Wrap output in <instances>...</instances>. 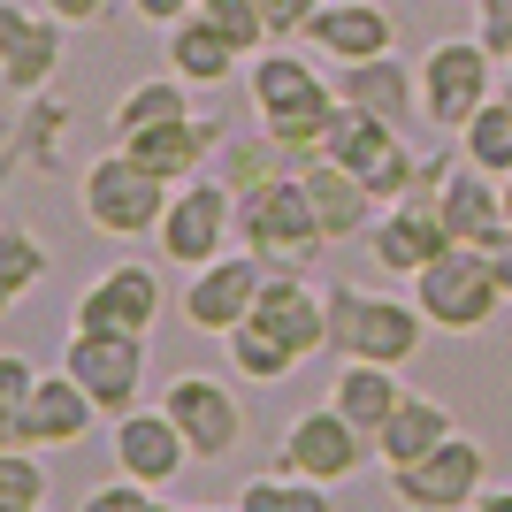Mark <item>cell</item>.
Returning a JSON list of instances; mask_svg holds the SVG:
<instances>
[{
  "mask_svg": "<svg viewBox=\"0 0 512 512\" xmlns=\"http://www.w3.org/2000/svg\"><path fill=\"white\" fill-rule=\"evenodd\" d=\"M245 92H253L260 130H268L283 153H321V138H329V123H337V107H344V92L329 85V77H321L306 54H291V46L253 54Z\"/></svg>",
  "mask_w": 512,
  "mask_h": 512,
  "instance_id": "cell-1",
  "label": "cell"
},
{
  "mask_svg": "<svg viewBox=\"0 0 512 512\" xmlns=\"http://www.w3.org/2000/svg\"><path fill=\"white\" fill-rule=\"evenodd\" d=\"M237 245L260 253L268 268H314L329 230H321L314 199H306V176H268L253 192H237Z\"/></svg>",
  "mask_w": 512,
  "mask_h": 512,
  "instance_id": "cell-2",
  "label": "cell"
},
{
  "mask_svg": "<svg viewBox=\"0 0 512 512\" xmlns=\"http://www.w3.org/2000/svg\"><path fill=\"white\" fill-rule=\"evenodd\" d=\"M428 344V314L413 299H375L337 283L329 291V352L337 360H375V367H406Z\"/></svg>",
  "mask_w": 512,
  "mask_h": 512,
  "instance_id": "cell-3",
  "label": "cell"
},
{
  "mask_svg": "<svg viewBox=\"0 0 512 512\" xmlns=\"http://www.w3.org/2000/svg\"><path fill=\"white\" fill-rule=\"evenodd\" d=\"M321 161H337V169H352L367 184V192L383 199V207H398V199H413V184H421V161H413L406 130L383 123V115H367V107L344 100L337 123H329V138H321Z\"/></svg>",
  "mask_w": 512,
  "mask_h": 512,
  "instance_id": "cell-4",
  "label": "cell"
},
{
  "mask_svg": "<svg viewBox=\"0 0 512 512\" xmlns=\"http://www.w3.org/2000/svg\"><path fill=\"white\" fill-rule=\"evenodd\" d=\"M413 306L428 314V329L467 337V329H482V321L505 306V276H497V260L482 253V245H444V253L413 276Z\"/></svg>",
  "mask_w": 512,
  "mask_h": 512,
  "instance_id": "cell-5",
  "label": "cell"
},
{
  "mask_svg": "<svg viewBox=\"0 0 512 512\" xmlns=\"http://www.w3.org/2000/svg\"><path fill=\"white\" fill-rule=\"evenodd\" d=\"M169 199H176V184H161L153 169H138L123 146L100 153V161L77 176V207H85V222L107 230V237H153L161 214H169Z\"/></svg>",
  "mask_w": 512,
  "mask_h": 512,
  "instance_id": "cell-6",
  "label": "cell"
},
{
  "mask_svg": "<svg viewBox=\"0 0 512 512\" xmlns=\"http://www.w3.org/2000/svg\"><path fill=\"white\" fill-rule=\"evenodd\" d=\"M497 100V54L482 39H436L421 54V115L436 130H467Z\"/></svg>",
  "mask_w": 512,
  "mask_h": 512,
  "instance_id": "cell-7",
  "label": "cell"
},
{
  "mask_svg": "<svg viewBox=\"0 0 512 512\" xmlns=\"http://www.w3.org/2000/svg\"><path fill=\"white\" fill-rule=\"evenodd\" d=\"M161 260L169 268H207V260L230 253L237 237V192L222 184V176H192V184H176L169 214H161Z\"/></svg>",
  "mask_w": 512,
  "mask_h": 512,
  "instance_id": "cell-8",
  "label": "cell"
},
{
  "mask_svg": "<svg viewBox=\"0 0 512 512\" xmlns=\"http://www.w3.org/2000/svg\"><path fill=\"white\" fill-rule=\"evenodd\" d=\"M490 482V451L474 436H444V444L413 459V467H390V497L406 512H467Z\"/></svg>",
  "mask_w": 512,
  "mask_h": 512,
  "instance_id": "cell-9",
  "label": "cell"
},
{
  "mask_svg": "<svg viewBox=\"0 0 512 512\" xmlns=\"http://www.w3.org/2000/svg\"><path fill=\"white\" fill-rule=\"evenodd\" d=\"M436 214H444L451 245H482V253H512V222H505V176L474 169V161H444L436 169Z\"/></svg>",
  "mask_w": 512,
  "mask_h": 512,
  "instance_id": "cell-10",
  "label": "cell"
},
{
  "mask_svg": "<svg viewBox=\"0 0 512 512\" xmlns=\"http://www.w3.org/2000/svg\"><path fill=\"white\" fill-rule=\"evenodd\" d=\"M161 276L153 268H138V260H115V268H100V276L77 291V329H92V337H153V321H161Z\"/></svg>",
  "mask_w": 512,
  "mask_h": 512,
  "instance_id": "cell-11",
  "label": "cell"
},
{
  "mask_svg": "<svg viewBox=\"0 0 512 512\" xmlns=\"http://www.w3.org/2000/svg\"><path fill=\"white\" fill-rule=\"evenodd\" d=\"M276 276L260 253H222V260H207V268H192V283H184V321L192 329H207V337H230L237 321H253V306H260V283Z\"/></svg>",
  "mask_w": 512,
  "mask_h": 512,
  "instance_id": "cell-12",
  "label": "cell"
},
{
  "mask_svg": "<svg viewBox=\"0 0 512 512\" xmlns=\"http://www.w3.org/2000/svg\"><path fill=\"white\" fill-rule=\"evenodd\" d=\"M367 451H375V444H367L337 406H314V413H299V421L283 428V459H276V467L283 474H306V482H321V490H337V482L360 474Z\"/></svg>",
  "mask_w": 512,
  "mask_h": 512,
  "instance_id": "cell-13",
  "label": "cell"
},
{
  "mask_svg": "<svg viewBox=\"0 0 512 512\" xmlns=\"http://www.w3.org/2000/svg\"><path fill=\"white\" fill-rule=\"evenodd\" d=\"M92 421H100L92 390L77 383L69 367H54V375H39L31 406H23L16 421H0V444H16V451H62V444H77V436H92Z\"/></svg>",
  "mask_w": 512,
  "mask_h": 512,
  "instance_id": "cell-14",
  "label": "cell"
},
{
  "mask_svg": "<svg viewBox=\"0 0 512 512\" xmlns=\"http://www.w3.org/2000/svg\"><path fill=\"white\" fill-rule=\"evenodd\" d=\"M161 413L184 428L192 459H230V451L245 444V406H237V390L214 383V375H176V383L161 390Z\"/></svg>",
  "mask_w": 512,
  "mask_h": 512,
  "instance_id": "cell-15",
  "label": "cell"
},
{
  "mask_svg": "<svg viewBox=\"0 0 512 512\" xmlns=\"http://www.w3.org/2000/svg\"><path fill=\"white\" fill-rule=\"evenodd\" d=\"M62 367L92 390L100 413H138V390H146V337H92V329H77V337L62 344Z\"/></svg>",
  "mask_w": 512,
  "mask_h": 512,
  "instance_id": "cell-16",
  "label": "cell"
},
{
  "mask_svg": "<svg viewBox=\"0 0 512 512\" xmlns=\"http://www.w3.org/2000/svg\"><path fill=\"white\" fill-rule=\"evenodd\" d=\"M54 69H62V16H31L23 0L0 8V92L8 100H39L54 85Z\"/></svg>",
  "mask_w": 512,
  "mask_h": 512,
  "instance_id": "cell-17",
  "label": "cell"
},
{
  "mask_svg": "<svg viewBox=\"0 0 512 512\" xmlns=\"http://www.w3.org/2000/svg\"><path fill=\"white\" fill-rule=\"evenodd\" d=\"M222 146H230L222 107H214V115H184V123H161V130H138V138H123V153L138 161V169H153L161 184H192V176L207 169Z\"/></svg>",
  "mask_w": 512,
  "mask_h": 512,
  "instance_id": "cell-18",
  "label": "cell"
},
{
  "mask_svg": "<svg viewBox=\"0 0 512 512\" xmlns=\"http://www.w3.org/2000/svg\"><path fill=\"white\" fill-rule=\"evenodd\" d=\"M306 46L329 54V62H375V54H398V23H390L383 0H321L314 23H306Z\"/></svg>",
  "mask_w": 512,
  "mask_h": 512,
  "instance_id": "cell-19",
  "label": "cell"
},
{
  "mask_svg": "<svg viewBox=\"0 0 512 512\" xmlns=\"http://www.w3.org/2000/svg\"><path fill=\"white\" fill-rule=\"evenodd\" d=\"M115 467L130 482H153V490H169L176 474L192 467V444H184V428L169 421L161 406H138V413H115Z\"/></svg>",
  "mask_w": 512,
  "mask_h": 512,
  "instance_id": "cell-20",
  "label": "cell"
},
{
  "mask_svg": "<svg viewBox=\"0 0 512 512\" xmlns=\"http://www.w3.org/2000/svg\"><path fill=\"white\" fill-rule=\"evenodd\" d=\"M367 245H375V260H383L390 276H421L428 260L451 245V230H444V214H436V199H398V207L375 214Z\"/></svg>",
  "mask_w": 512,
  "mask_h": 512,
  "instance_id": "cell-21",
  "label": "cell"
},
{
  "mask_svg": "<svg viewBox=\"0 0 512 512\" xmlns=\"http://www.w3.org/2000/svg\"><path fill=\"white\" fill-rule=\"evenodd\" d=\"M337 92L367 115H383V123L406 130L421 115V69H406L398 54H375V62H344L337 69Z\"/></svg>",
  "mask_w": 512,
  "mask_h": 512,
  "instance_id": "cell-22",
  "label": "cell"
},
{
  "mask_svg": "<svg viewBox=\"0 0 512 512\" xmlns=\"http://www.w3.org/2000/svg\"><path fill=\"white\" fill-rule=\"evenodd\" d=\"M306 199H314V214H321V230H329V245H344V237H367L375 230V214H383V199L367 192L352 169H337V161H306Z\"/></svg>",
  "mask_w": 512,
  "mask_h": 512,
  "instance_id": "cell-23",
  "label": "cell"
},
{
  "mask_svg": "<svg viewBox=\"0 0 512 512\" xmlns=\"http://www.w3.org/2000/svg\"><path fill=\"white\" fill-rule=\"evenodd\" d=\"M398 398H406L398 367H375V360H344V367H337V383H329V406H337L344 421L360 428L367 444L383 436V421L398 413Z\"/></svg>",
  "mask_w": 512,
  "mask_h": 512,
  "instance_id": "cell-24",
  "label": "cell"
},
{
  "mask_svg": "<svg viewBox=\"0 0 512 512\" xmlns=\"http://www.w3.org/2000/svg\"><path fill=\"white\" fill-rule=\"evenodd\" d=\"M444 436H459V428H451V413H444V398L406 390V398H398V413L383 421V436H375V459H390V467H413V459H428Z\"/></svg>",
  "mask_w": 512,
  "mask_h": 512,
  "instance_id": "cell-25",
  "label": "cell"
},
{
  "mask_svg": "<svg viewBox=\"0 0 512 512\" xmlns=\"http://www.w3.org/2000/svg\"><path fill=\"white\" fill-rule=\"evenodd\" d=\"M184 115H199L192 107V85H184V77H146V85H130L123 100H115V146H123V138H138V130H161V123H184Z\"/></svg>",
  "mask_w": 512,
  "mask_h": 512,
  "instance_id": "cell-26",
  "label": "cell"
},
{
  "mask_svg": "<svg viewBox=\"0 0 512 512\" xmlns=\"http://www.w3.org/2000/svg\"><path fill=\"white\" fill-rule=\"evenodd\" d=\"M237 62H245V54H237L222 31H207L199 16H184V23L169 31V69L184 77V85H230Z\"/></svg>",
  "mask_w": 512,
  "mask_h": 512,
  "instance_id": "cell-27",
  "label": "cell"
},
{
  "mask_svg": "<svg viewBox=\"0 0 512 512\" xmlns=\"http://www.w3.org/2000/svg\"><path fill=\"white\" fill-rule=\"evenodd\" d=\"M459 153H467L474 169H490V176H512V100H505V92L459 130Z\"/></svg>",
  "mask_w": 512,
  "mask_h": 512,
  "instance_id": "cell-28",
  "label": "cell"
},
{
  "mask_svg": "<svg viewBox=\"0 0 512 512\" xmlns=\"http://www.w3.org/2000/svg\"><path fill=\"white\" fill-rule=\"evenodd\" d=\"M237 512H329V490L276 467V474H253V482L237 490Z\"/></svg>",
  "mask_w": 512,
  "mask_h": 512,
  "instance_id": "cell-29",
  "label": "cell"
},
{
  "mask_svg": "<svg viewBox=\"0 0 512 512\" xmlns=\"http://www.w3.org/2000/svg\"><path fill=\"white\" fill-rule=\"evenodd\" d=\"M222 344H230V367L245 383H283V375H299V352H283V344L268 337V329H253V321H237Z\"/></svg>",
  "mask_w": 512,
  "mask_h": 512,
  "instance_id": "cell-30",
  "label": "cell"
},
{
  "mask_svg": "<svg viewBox=\"0 0 512 512\" xmlns=\"http://www.w3.org/2000/svg\"><path fill=\"white\" fill-rule=\"evenodd\" d=\"M192 16L207 23V31H222L237 54H268V39H276V31H268V16H260L253 0H199Z\"/></svg>",
  "mask_w": 512,
  "mask_h": 512,
  "instance_id": "cell-31",
  "label": "cell"
},
{
  "mask_svg": "<svg viewBox=\"0 0 512 512\" xmlns=\"http://www.w3.org/2000/svg\"><path fill=\"white\" fill-rule=\"evenodd\" d=\"M39 276H46V245L23 230V222H8V230H0V291L23 299V291H39Z\"/></svg>",
  "mask_w": 512,
  "mask_h": 512,
  "instance_id": "cell-32",
  "label": "cell"
},
{
  "mask_svg": "<svg viewBox=\"0 0 512 512\" xmlns=\"http://www.w3.org/2000/svg\"><path fill=\"white\" fill-rule=\"evenodd\" d=\"M46 505V467L31 451L0 444V512H39Z\"/></svg>",
  "mask_w": 512,
  "mask_h": 512,
  "instance_id": "cell-33",
  "label": "cell"
},
{
  "mask_svg": "<svg viewBox=\"0 0 512 512\" xmlns=\"http://www.w3.org/2000/svg\"><path fill=\"white\" fill-rule=\"evenodd\" d=\"M77 512H169V505H161V490H153V482L115 474V482H100V490H85V505H77Z\"/></svg>",
  "mask_w": 512,
  "mask_h": 512,
  "instance_id": "cell-34",
  "label": "cell"
},
{
  "mask_svg": "<svg viewBox=\"0 0 512 512\" xmlns=\"http://www.w3.org/2000/svg\"><path fill=\"white\" fill-rule=\"evenodd\" d=\"M474 39L490 46L497 62H512V0H474Z\"/></svg>",
  "mask_w": 512,
  "mask_h": 512,
  "instance_id": "cell-35",
  "label": "cell"
},
{
  "mask_svg": "<svg viewBox=\"0 0 512 512\" xmlns=\"http://www.w3.org/2000/svg\"><path fill=\"white\" fill-rule=\"evenodd\" d=\"M31 390H39V375L23 367V352H8V360H0V421H16V413L31 406Z\"/></svg>",
  "mask_w": 512,
  "mask_h": 512,
  "instance_id": "cell-36",
  "label": "cell"
},
{
  "mask_svg": "<svg viewBox=\"0 0 512 512\" xmlns=\"http://www.w3.org/2000/svg\"><path fill=\"white\" fill-rule=\"evenodd\" d=\"M253 8L268 16V31H276V39H306V23H314L321 0H253Z\"/></svg>",
  "mask_w": 512,
  "mask_h": 512,
  "instance_id": "cell-37",
  "label": "cell"
},
{
  "mask_svg": "<svg viewBox=\"0 0 512 512\" xmlns=\"http://www.w3.org/2000/svg\"><path fill=\"white\" fill-rule=\"evenodd\" d=\"M130 8H138V23H161V31H176V23L192 16L199 0H130Z\"/></svg>",
  "mask_w": 512,
  "mask_h": 512,
  "instance_id": "cell-38",
  "label": "cell"
},
{
  "mask_svg": "<svg viewBox=\"0 0 512 512\" xmlns=\"http://www.w3.org/2000/svg\"><path fill=\"white\" fill-rule=\"evenodd\" d=\"M39 8H46V16H62V23H100L115 0H39Z\"/></svg>",
  "mask_w": 512,
  "mask_h": 512,
  "instance_id": "cell-39",
  "label": "cell"
},
{
  "mask_svg": "<svg viewBox=\"0 0 512 512\" xmlns=\"http://www.w3.org/2000/svg\"><path fill=\"white\" fill-rule=\"evenodd\" d=\"M467 512H512V490H482V497H474Z\"/></svg>",
  "mask_w": 512,
  "mask_h": 512,
  "instance_id": "cell-40",
  "label": "cell"
},
{
  "mask_svg": "<svg viewBox=\"0 0 512 512\" xmlns=\"http://www.w3.org/2000/svg\"><path fill=\"white\" fill-rule=\"evenodd\" d=\"M497 276H505V299H512V253H497Z\"/></svg>",
  "mask_w": 512,
  "mask_h": 512,
  "instance_id": "cell-41",
  "label": "cell"
},
{
  "mask_svg": "<svg viewBox=\"0 0 512 512\" xmlns=\"http://www.w3.org/2000/svg\"><path fill=\"white\" fill-rule=\"evenodd\" d=\"M505 222H512V176H505Z\"/></svg>",
  "mask_w": 512,
  "mask_h": 512,
  "instance_id": "cell-42",
  "label": "cell"
},
{
  "mask_svg": "<svg viewBox=\"0 0 512 512\" xmlns=\"http://www.w3.org/2000/svg\"><path fill=\"white\" fill-rule=\"evenodd\" d=\"M497 92H505V100H512V69H505V85H497Z\"/></svg>",
  "mask_w": 512,
  "mask_h": 512,
  "instance_id": "cell-43",
  "label": "cell"
},
{
  "mask_svg": "<svg viewBox=\"0 0 512 512\" xmlns=\"http://www.w3.org/2000/svg\"><path fill=\"white\" fill-rule=\"evenodd\" d=\"M192 512H214V505H192ZM230 512H237V505H230Z\"/></svg>",
  "mask_w": 512,
  "mask_h": 512,
  "instance_id": "cell-44",
  "label": "cell"
}]
</instances>
